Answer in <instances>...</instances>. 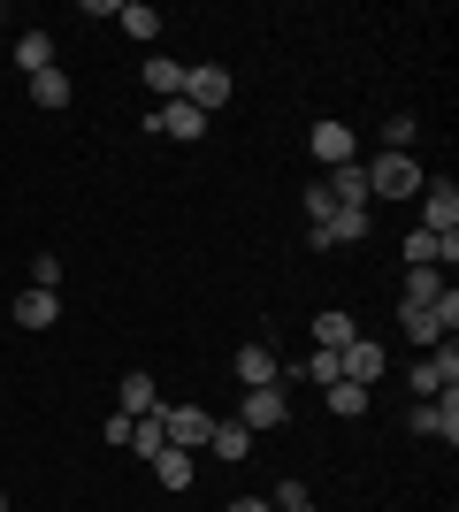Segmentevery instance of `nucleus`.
Segmentation results:
<instances>
[{"instance_id": "nucleus-1", "label": "nucleus", "mask_w": 459, "mask_h": 512, "mask_svg": "<svg viewBox=\"0 0 459 512\" xmlns=\"http://www.w3.org/2000/svg\"><path fill=\"white\" fill-rule=\"evenodd\" d=\"M368 169V199H414L429 176L414 169V153H375V161H360Z\"/></svg>"}, {"instance_id": "nucleus-2", "label": "nucleus", "mask_w": 459, "mask_h": 512, "mask_svg": "<svg viewBox=\"0 0 459 512\" xmlns=\"http://www.w3.org/2000/svg\"><path fill=\"white\" fill-rule=\"evenodd\" d=\"M368 222H375L368 207H329V214H314V222H306V237H314V253H329V245H360V237H368Z\"/></svg>"}, {"instance_id": "nucleus-3", "label": "nucleus", "mask_w": 459, "mask_h": 512, "mask_svg": "<svg viewBox=\"0 0 459 512\" xmlns=\"http://www.w3.org/2000/svg\"><path fill=\"white\" fill-rule=\"evenodd\" d=\"M230 92H238V77H230L222 62H192V69H184V100H192L199 115H215Z\"/></svg>"}, {"instance_id": "nucleus-4", "label": "nucleus", "mask_w": 459, "mask_h": 512, "mask_svg": "<svg viewBox=\"0 0 459 512\" xmlns=\"http://www.w3.org/2000/svg\"><path fill=\"white\" fill-rule=\"evenodd\" d=\"M414 390H421V398H444V390H459V344H452V337L421 352V367H414Z\"/></svg>"}, {"instance_id": "nucleus-5", "label": "nucleus", "mask_w": 459, "mask_h": 512, "mask_svg": "<svg viewBox=\"0 0 459 512\" xmlns=\"http://www.w3.org/2000/svg\"><path fill=\"white\" fill-rule=\"evenodd\" d=\"M161 436H169V451H199L215 436V413L207 406H161Z\"/></svg>"}, {"instance_id": "nucleus-6", "label": "nucleus", "mask_w": 459, "mask_h": 512, "mask_svg": "<svg viewBox=\"0 0 459 512\" xmlns=\"http://www.w3.org/2000/svg\"><path fill=\"white\" fill-rule=\"evenodd\" d=\"M421 230H429V237H452L459 230V184H452V176L421 184Z\"/></svg>"}, {"instance_id": "nucleus-7", "label": "nucleus", "mask_w": 459, "mask_h": 512, "mask_svg": "<svg viewBox=\"0 0 459 512\" xmlns=\"http://www.w3.org/2000/svg\"><path fill=\"white\" fill-rule=\"evenodd\" d=\"M414 436H444V444H459V390H444V398H414Z\"/></svg>"}, {"instance_id": "nucleus-8", "label": "nucleus", "mask_w": 459, "mask_h": 512, "mask_svg": "<svg viewBox=\"0 0 459 512\" xmlns=\"http://www.w3.org/2000/svg\"><path fill=\"white\" fill-rule=\"evenodd\" d=\"M238 421L253 428V436H261V428H284V421H291V398H284V390H276V383H268V390H245Z\"/></svg>"}, {"instance_id": "nucleus-9", "label": "nucleus", "mask_w": 459, "mask_h": 512, "mask_svg": "<svg viewBox=\"0 0 459 512\" xmlns=\"http://www.w3.org/2000/svg\"><path fill=\"white\" fill-rule=\"evenodd\" d=\"M306 146H314V161H322V169H345V161H360V138H352L345 123H314V138H306Z\"/></svg>"}, {"instance_id": "nucleus-10", "label": "nucleus", "mask_w": 459, "mask_h": 512, "mask_svg": "<svg viewBox=\"0 0 459 512\" xmlns=\"http://www.w3.org/2000/svg\"><path fill=\"white\" fill-rule=\"evenodd\" d=\"M238 383H245V390H268V383H284V360H276L268 344H238Z\"/></svg>"}, {"instance_id": "nucleus-11", "label": "nucleus", "mask_w": 459, "mask_h": 512, "mask_svg": "<svg viewBox=\"0 0 459 512\" xmlns=\"http://www.w3.org/2000/svg\"><path fill=\"white\" fill-rule=\"evenodd\" d=\"M153 130H169V138H184V146H192L199 130H207V115H199L192 100H169V107H153Z\"/></svg>"}, {"instance_id": "nucleus-12", "label": "nucleus", "mask_w": 459, "mask_h": 512, "mask_svg": "<svg viewBox=\"0 0 459 512\" xmlns=\"http://www.w3.org/2000/svg\"><path fill=\"white\" fill-rule=\"evenodd\" d=\"M337 360H345V383H375V375H383V344H375V337H352Z\"/></svg>"}, {"instance_id": "nucleus-13", "label": "nucleus", "mask_w": 459, "mask_h": 512, "mask_svg": "<svg viewBox=\"0 0 459 512\" xmlns=\"http://www.w3.org/2000/svg\"><path fill=\"white\" fill-rule=\"evenodd\" d=\"M138 85H146V92H153V100H161V107H169V100H184V62H169V54H153Z\"/></svg>"}, {"instance_id": "nucleus-14", "label": "nucleus", "mask_w": 459, "mask_h": 512, "mask_svg": "<svg viewBox=\"0 0 459 512\" xmlns=\"http://www.w3.org/2000/svg\"><path fill=\"white\" fill-rule=\"evenodd\" d=\"M337 207H368V169L360 161H345V169H329V184H322Z\"/></svg>"}, {"instance_id": "nucleus-15", "label": "nucleus", "mask_w": 459, "mask_h": 512, "mask_svg": "<svg viewBox=\"0 0 459 512\" xmlns=\"http://www.w3.org/2000/svg\"><path fill=\"white\" fill-rule=\"evenodd\" d=\"M352 337H360V321H352V314H337V306L314 314V352H345Z\"/></svg>"}, {"instance_id": "nucleus-16", "label": "nucleus", "mask_w": 459, "mask_h": 512, "mask_svg": "<svg viewBox=\"0 0 459 512\" xmlns=\"http://www.w3.org/2000/svg\"><path fill=\"white\" fill-rule=\"evenodd\" d=\"M16 69H23V77L54 69V31H16Z\"/></svg>"}, {"instance_id": "nucleus-17", "label": "nucleus", "mask_w": 459, "mask_h": 512, "mask_svg": "<svg viewBox=\"0 0 459 512\" xmlns=\"http://www.w3.org/2000/svg\"><path fill=\"white\" fill-rule=\"evenodd\" d=\"M207 451L238 467V459H253V428H245V421H215V436H207Z\"/></svg>"}, {"instance_id": "nucleus-18", "label": "nucleus", "mask_w": 459, "mask_h": 512, "mask_svg": "<svg viewBox=\"0 0 459 512\" xmlns=\"http://www.w3.org/2000/svg\"><path fill=\"white\" fill-rule=\"evenodd\" d=\"M54 314H62L54 291H16V329H54Z\"/></svg>"}, {"instance_id": "nucleus-19", "label": "nucleus", "mask_w": 459, "mask_h": 512, "mask_svg": "<svg viewBox=\"0 0 459 512\" xmlns=\"http://www.w3.org/2000/svg\"><path fill=\"white\" fill-rule=\"evenodd\" d=\"M398 329H406V337H414L421 352H429V344H444V321L429 314V306H398Z\"/></svg>"}, {"instance_id": "nucleus-20", "label": "nucleus", "mask_w": 459, "mask_h": 512, "mask_svg": "<svg viewBox=\"0 0 459 512\" xmlns=\"http://www.w3.org/2000/svg\"><path fill=\"white\" fill-rule=\"evenodd\" d=\"M153 482L161 490H192V451H153Z\"/></svg>"}, {"instance_id": "nucleus-21", "label": "nucleus", "mask_w": 459, "mask_h": 512, "mask_svg": "<svg viewBox=\"0 0 459 512\" xmlns=\"http://www.w3.org/2000/svg\"><path fill=\"white\" fill-rule=\"evenodd\" d=\"M115 390H123V413H131V421H138V413H153V406H161V390H153V375H146V367H138V375H123Z\"/></svg>"}, {"instance_id": "nucleus-22", "label": "nucleus", "mask_w": 459, "mask_h": 512, "mask_svg": "<svg viewBox=\"0 0 459 512\" xmlns=\"http://www.w3.org/2000/svg\"><path fill=\"white\" fill-rule=\"evenodd\" d=\"M444 291H452V283H444L437 268H406V306H437Z\"/></svg>"}, {"instance_id": "nucleus-23", "label": "nucleus", "mask_w": 459, "mask_h": 512, "mask_svg": "<svg viewBox=\"0 0 459 512\" xmlns=\"http://www.w3.org/2000/svg\"><path fill=\"white\" fill-rule=\"evenodd\" d=\"M329 413H337V421H360V413H368V383H329Z\"/></svg>"}, {"instance_id": "nucleus-24", "label": "nucleus", "mask_w": 459, "mask_h": 512, "mask_svg": "<svg viewBox=\"0 0 459 512\" xmlns=\"http://www.w3.org/2000/svg\"><path fill=\"white\" fill-rule=\"evenodd\" d=\"M131 444H138V459L169 451V436H161V406H153V413H138V421H131Z\"/></svg>"}, {"instance_id": "nucleus-25", "label": "nucleus", "mask_w": 459, "mask_h": 512, "mask_svg": "<svg viewBox=\"0 0 459 512\" xmlns=\"http://www.w3.org/2000/svg\"><path fill=\"white\" fill-rule=\"evenodd\" d=\"M69 92H77V85H69L62 69H39V77H31V100H39V107H69Z\"/></svg>"}, {"instance_id": "nucleus-26", "label": "nucleus", "mask_w": 459, "mask_h": 512, "mask_svg": "<svg viewBox=\"0 0 459 512\" xmlns=\"http://www.w3.org/2000/svg\"><path fill=\"white\" fill-rule=\"evenodd\" d=\"M115 23H123L131 39H161V16H153L146 0H123V16H115Z\"/></svg>"}, {"instance_id": "nucleus-27", "label": "nucleus", "mask_w": 459, "mask_h": 512, "mask_svg": "<svg viewBox=\"0 0 459 512\" xmlns=\"http://www.w3.org/2000/svg\"><path fill=\"white\" fill-rule=\"evenodd\" d=\"M414 115H406V107H398V115H391V123H383V153H406V146H414Z\"/></svg>"}, {"instance_id": "nucleus-28", "label": "nucleus", "mask_w": 459, "mask_h": 512, "mask_svg": "<svg viewBox=\"0 0 459 512\" xmlns=\"http://www.w3.org/2000/svg\"><path fill=\"white\" fill-rule=\"evenodd\" d=\"M31 291H62V260H54V253L31 260Z\"/></svg>"}, {"instance_id": "nucleus-29", "label": "nucleus", "mask_w": 459, "mask_h": 512, "mask_svg": "<svg viewBox=\"0 0 459 512\" xmlns=\"http://www.w3.org/2000/svg\"><path fill=\"white\" fill-rule=\"evenodd\" d=\"M306 375H314V383H345V360H337V352H314V360H306Z\"/></svg>"}, {"instance_id": "nucleus-30", "label": "nucleus", "mask_w": 459, "mask_h": 512, "mask_svg": "<svg viewBox=\"0 0 459 512\" xmlns=\"http://www.w3.org/2000/svg\"><path fill=\"white\" fill-rule=\"evenodd\" d=\"M268 505H276V512H299V505H314V497H306V482H276V497H268Z\"/></svg>"}, {"instance_id": "nucleus-31", "label": "nucleus", "mask_w": 459, "mask_h": 512, "mask_svg": "<svg viewBox=\"0 0 459 512\" xmlns=\"http://www.w3.org/2000/svg\"><path fill=\"white\" fill-rule=\"evenodd\" d=\"M230 512H276V505H261V497H238V505H230Z\"/></svg>"}, {"instance_id": "nucleus-32", "label": "nucleus", "mask_w": 459, "mask_h": 512, "mask_svg": "<svg viewBox=\"0 0 459 512\" xmlns=\"http://www.w3.org/2000/svg\"><path fill=\"white\" fill-rule=\"evenodd\" d=\"M0 512H8V490H0Z\"/></svg>"}, {"instance_id": "nucleus-33", "label": "nucleus", "mask_w": 459, "mask_h": 512, "mask_svg": "<svg viewBox=\"0 0 459 512\" xmlns=\"http://www.w3.org/2000/svg\"><path fill=\"white\" fill-rule=\"evenodd\" d=\"M299 512H314V505H299Z\"/></svg>"}, {"instance_id": "nucleus-34", "label": "nucleus", "mask_w": 459, "mask_h": 512, "mask_svg": "<svg viewBox=\"0 0 459 512\" xmlns=\"http://www.w3.org/2000/svg\"><path fill=\"white\" fill-rule=\"evenodd\" d=\"M0 23H8V16H0Z\"/></svg>"}]
</instances>
